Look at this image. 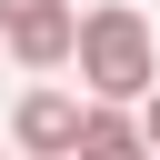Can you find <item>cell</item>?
Returning <instances> with one entry per match:
<instances>
[{"label": "cell", "instance_id": "1", "mask_svg": "<svg viewBox=\"0 0 160 160\" xmlns=\"http://www.w3.org/2000/svg\"><path fill=\"white\" fill-rule=\"evenodd\" d=\"M80 90L110 100V110H140V100L160 90V40H150V20H140L130 0L80 10Z\"/></svg>", "mask_w": 160, "mask_h": 160}, {"label": "cell", "instance_id": "2", "mask_svg": "<svg viewBox=\"0 0 160 160\" xmlns=\"http://www.w3.org/2000/svg\"><path fill=\"white\" fill-rule=\"evenodd\" d=\"M80 130H90V90H20V110H10L20 160H80Z\"/></svg>", "mask_w": 160, "mask_h": 160}, {"label": "cell", "instance_id": "3", "mask_svg": "<svg viewBox=\"0 0 160 160\" xmlns=\"http://www.w3.org/2000/svg\"><path fill=\"white\" fill-rule=\"evenodd\" d=\"M10 30V60L20 70H80V10H30V20H0Z\"/></svg>", "mask_w": 160, "mask_h": 160}, {"label": "cell", "instance_id": "4", "mask_svg": "<svg viewBox=\"0 0 160 160\" xmlns=\"http://www.w3.org/2000/svg\"><path fill=\"white\" fill-rule=\"evenodd\" d=\"M80 160H160V150H150L140 110H110V100H90V130H80Z\"/></svg>", "mask_w": 160, "mask_h": 160}, {"label": "cell", "instance_id": "5", "mask_svg": "<svg viewBox=\"0 0 160 160\" xmlns=\"http://www.w3.org/2000/svg\"><path fill=\"white\" fill-rule=\"evenodd\" d=\"M30 10H60V0H0V20H30Z\"/></svg>", "mask_w": 160, "mask_h": 160}, {"label": "cell", "instance_id": "6", "mask_svg": "<svg viewBox=\"0 0 160 160\" xmlns=\"http://www.w3.org/2000/svg\"><path fill=\"white\" fill-rule=\"evenodd\" d=\"M140 130H150V150H160V90H150V100H140Z\"/></svg>", "mask_w": 160, "mask_h": 160}, {"label": "cell", "instance_id": "7", "mask_svg": "<svg viewBox=\"0 0 160 160\" xmlns=\"http://www.w3.org/2000/svg\"><path fill=\"white\" fill-rule=\"evenodd\" d=\"M0 50H10V30H0Z\"/></svg>", "mask_w": 160, "mask_h": 160}]
</instances>
